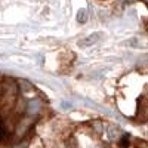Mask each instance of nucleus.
<instances>
[{
	"label": "nucleus",
	"instance_id": "f257e3e1",
	"mask_svg": "<svg viewBox=\"0 0 148 148\" xmlns=\"http://www.w3.org/2000/svg\"><path fill=\"white\" fill-rule=\"evenodd\" d=\"M104 39V33H92L89 36H86L84 39H82L79 42V45L82 47H89V46H93V45H98L101 40Z\"/></svg>",
	"mask_w": 148,
	"mask_h": 148
},
{
	"label": "nucleus",
	"instance_id": "f03ea898",
	"mask_svg": "<svg viewBox=\"0 0 148 148\" xmlns=\"http://www.w3.org/2000/svg\"><path fill=\"white\" fill-rule=\"evenodd\" d=\"M31 126H33V119H22V120L19 121V125L16 126V129H15L16 136L22 138L24 135L28 132V129H30Z\"/></svg>",
	"mask_w": 148,
	"mask_h": 148
},
{
	"label": "nucleus",
	"instance_id": "7ed1b4c3",
	"mask_svg": "<svg viewBox=\"0 0 148 148\" xmlns=\"http://www.w3.org/2000/svg\"><path fill=\"white\" fill-rule=\"evenodd\" d=\"M40 110H42V102H40L39 99H31V101H28L27 108H25V111H27L28 116H36Z\"/></svg>",
	"mask_w": 148,
	"mask_h": 148
},
{
	"label": "nucleus",
	"instance_id": "20e7f679",
	"mask_svg": "<svg viewBox=\"0 0 148 148\" xmlns=\"http://www.w3.org/2000/svg\"><path fill=\"white\" fill-rule=\"evenodd\" d=\"M107 136L110 141H114V139H119L120 138V130L116 127V126H110L108 130H107Z\"/></svg>",
	"mask_w": 148,
	"mask_h": 148
},
{
	"label": "nucleus",
	"instance_id": "39448f33",
	"mask_svg": "<svg viewBox=\"0 0 148 148\" xmlns=\"http://www.w3.org/2000/svg\"><path fill=\"white\" fill-rule=\"evenodd\" d=\"M77 21L80 24H84L86 21H88V9H86V8L79 9V12H77Z\"/></svg>",
	"mask_w": 148,
	"mask_h": 148
},
{
	"label": "nucleus",
	"instance_id": "423d86ee",
	"mask_svg": "<svg viewBox=\"0 0 148 148\" xmlns=\"http://www.w3.org/2000/svg\"><path fill=\"white\" fill-rule=\"evenodd\" d=\"M19 86H21V89H22L24 92H30V90H31V84H30L28 82H25V80H21V82H19Z\"/></svg>",
	"mask_w": 148,
	"mask_h": 148
},
{
	"label": "nucleus",
	"instance_id": "0eeeda50",
	"mask_svg": "<svg viewBox=\"0 0 148 148\" xmlns=\"http://www.w3.org/2000/svg\"><path fill=\"white\" fill-rule=\"evenodd\" d=\"M127 141H129V136H127V135H125L123 139H121V147H127Z\"/></svg>",
	"mask_w": 148,
	"mask_h": 148
},
{
	"label": "nucleus",
	"instance_id": "6e6552de",
	"mask_svg": "<svg viewBox=\"0 0 148 148\" xmlns=\"http://www.w3.org/2000/svg\"><path fill=\"white\" fill-rule=\"evenodd\" d=\"M2 95H3V88L0 86V96H2Z\"/></svg>",
	"mask_w": 148,
	"mask_h": 148
},
{
	"label": "nucleus",
	"instance_id": "1a4fd4ad",
	"mask_svg": "<svg viewBox=\"0 0 148 148\" xmlns=\"http://www.w3.org/2000/svg\"><path fill=\"white\" fill-rule=\"evenodd\" d=\"M144 148H148V145H144Z\"/></svg>",
	"mask_w": 148,
	"mask_h": 148
},
{
	"label": "nucleus",
	"instance_id": "9d476101",
	"mask_svg": "<svg viewBox=\"0 0 148 148\" xmlns=\"http://www.w3.org/2000/svg\"><path fill=\"white\" fill-rule=\"evenodd\" d=\"M147 2H148V0H147Z\"/></svg>",
	"mask_w": 148,
	"mask_h": 148
}]
</instances>
